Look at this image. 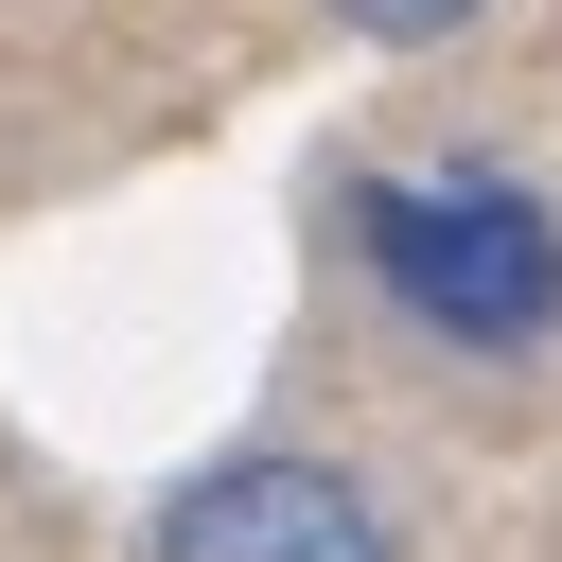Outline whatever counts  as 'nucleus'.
Masks as SVG:
<instances>
[{
    "mask_svg": "<svg viewBox=\"0 0 562 562\" xmlns=\"http://www.w3.org/2000/svg\"><path fill=\"white\" fill-rule=\"evenodd\" d=\"M351 228H369L386 299H404L422 334H457V351H527V334L562 316V228H544V193H509V176H369Z\"/></svg>",
    "mask_w": 562,
    "mask_h": 562,
    "instance_id": "nucleus-1",
    "label": "nucleus"
},
{
    "mask_svg": "<svg viewBox=\"0 0 562 562\" xmlns=\"http://www.w3.org/2000/svg\"><path fill=\"white\" fill-rule=\"evenodd\" d=\"M158 562H404L386 509L316 457H211L176 509H158Z\"/></svg>",
    "mask_w": 562,
    "mask_h": 562,
    "instance_id": "nucleus-2",
    "label": "nucleus"
},
{
    "mask_svg": "<svg viewBox=\"0 0 562 562\" xmlns=\"http://www.w3.org/2000/svg\"><path fill=\"white\" fill-rule=\"evenodd\" d=\"M334 18H351V35H386V53H422V35H457L474 0H334Z\"/></svg>",
    "mask_w": 562,
    "mask_h": 562,
    "instance_id": "nucleus-3",
    "label": "nucleus"
}]
</instances>
